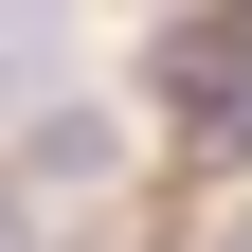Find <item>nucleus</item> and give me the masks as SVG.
<instances>
[{"mask_svg": "<svg viewBox=\"0 0 252 252\" xmlns=\"http://www.w3.org/2000/svg\"><path fill=\"white\" fill-rule=\"evenodd\" d=\"M36 72H54V18H36V0H0V108H36Z\"/></svg>", "mask_w": 252, "mask_h": 252, "instance_id": "nucleus-1", "label": "nucleus"}, {"mask_svg": "<svg viewBox=\"0 0 252 252\" xmlns=\"http://www.w3.org/2000/svg\"><path fill=\"white\" fill-rule=\"evenodd\" d=\"M108 162V108H36V180H90Z\"/></svg>", "mask_w": 252, "mask_h": 252, "instance_id": "nucleus-2", "label": "nucleus"}]
</instances>
